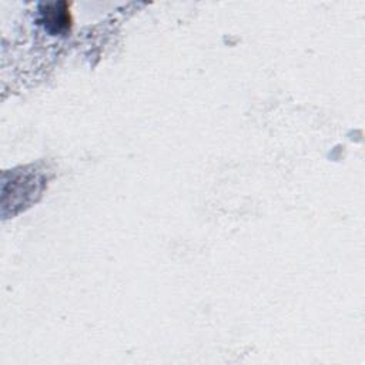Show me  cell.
<instances>
[{
    "mask_svg": "<svg viewBox=\"0 0 365 365\" xmlns=\"http://www.w3.org/2000/svg\"><path fill=\"white\" fill-rule=\"evenodd\" d=\"M40 23L50 34H60L70 29L71 16L66 1L46 3L40 6Z\"/></svg>",
    "mask_w": 365,
    "mask_h": 365,
    "instance_id": "obj_1",
    "label": "cell"
}]
</instances>
